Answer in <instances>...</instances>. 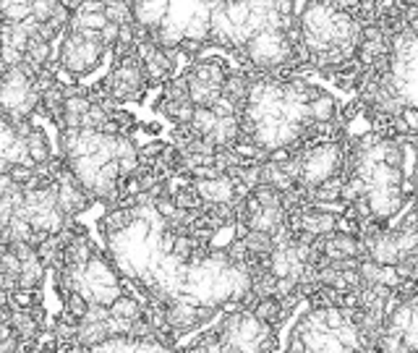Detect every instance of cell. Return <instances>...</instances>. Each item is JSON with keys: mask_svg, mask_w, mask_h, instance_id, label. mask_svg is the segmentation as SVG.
I'll list each match as a JSON object with an SVG mask.
<instances>
[{"mask_svg": "<svg viewBox=\"0 0 418 353\" xmlns=\"http://www.w3.org/2000/svg\"><path fill=\"white\" fill-rule=\"evenodd\" d=\"M413 314H416V306H413V304H408V301L397 304L395 309L387 314L385 330L389 332V335H397V338H403V335L410 330V324H413Z\"/></svg>", "mask_w": 418, "mask_h": 353, "instance_id": "obj_10", "label": "cell"}, {"mask_svg": "<svg viewBox=\"0 0 418 353\" xmlns=\"http://www.w3.org/2000/svg\"><path fill=\"white\" fill-rule=\"evenodd\" d=\"M61 42H63V47H61L58 63L63 71L74 76L92 74L108 50L99 32H68Z\"/></svg>", "mask_w": 418, "mask_h": 353, "instance_id": "obj_1", "label": "cell"}, {"mask_svg": "<svg viewBox=\"0 0 418 353\" xmlns=\"http://www.w3.org/2000/svg\"><path fill=\"white\" fill-rule=\"evenodd\" d=\"M188 74H191L196 81L212 86V89H220V92H223V86H225L227 81V71L217 63V61H199V63L191 65Z\"/></svg>", "mask_w": 418, "mask_h": 353, "instance_id": "obj_8", "label": "cell"}, {"mask_svg": "<svg viewBox=\"0 0 418 353\" xmlns=\"http://www.w3.org/2000/svg\"><path fill=\"white\" fill-rule=\"evenodd\" d=\"M343 162V150L337 141H324L319 147H311L300 155V178L298 186L303 189H316L322 183L337 178Z\"/></svg>", "mask_w": 418, "mask_h": 353, "instance_id": "obj_2", "label": "cell"}, {"mask_svg": "<svg viewBox=\"0 0 418 353\" xmlns=\"http://www.w3.org/2000/svg\"><path fill=\"white\" fill-rule=\"evenodd\" d=\"M382 162H385L387 168H400L403 171V144L387 139L385 150H382Z\"/></svg>", "mask_w": 418, "mask_h": 353, "instance_id": "obj_25", "label": "cell"}, {"mask_svg": "<svg viewBox=\"0 0 418 353\" xmlns=\"http://www.w3.org/2000/svg\"><path fill=\"white\" fill-rule=\"evenodd\" d=\"M110 317H113V314H110L108 306H99V304H92L81 322H84V324H102V322H108Z\"/></svg>", "mask_w": 418, "mask_h": 353, "instance_id": "obj_27", "label": "cell"}, {"mask_svg": "<svg viewBox=\"0 0 418 353\" xmlns=\"http://www.w3.org/2000/svg\"><path fill=\"white\" fill-rule=\"evenodd\" d=\"M416 214H418V207H416Z\"/></svg>", "mask_w": 418, "mask_h": 353, "instance_id": "obj_30", "label": "cell"}, {"mask_svg": "<svg viewBox=\"0 0 418 353\" xmlns=\"http://www.w3.org/2000/svg\"><path fill=\"white\" fill-rule=\"evenodd\" d=\"M238 139H241V120H238V116L220 118L215 134L209 136V141L215 144L217 150H233L238 144Z\"/></svg>", "mask_w": 418, "mask_h": 353, "instance_id": "obj_9", "label": "cell"}, {"mask_svg": "<svg viewBox=\"0 0 418 353\" xmlns=\"http://www.w3.org/2000/svg\"><path fill=\"white\" fill-rule=\"evenodd\" d=\"M110 314L115 320H126V322H139L144 317V306L134 296H120L113 306H110Z\"/></svg>", "mask_w": 418, "mask_h": 353, "instance_id": "obj_19", "label": "cell"}, {"mask_svg": "<svg viewBox=\"0 0 418 353\" xmlns=\"http://www.w3.org/2000/svg\"><path fill=\"white\" fill-rule=\"evenodd\" d=\"M238 241L236 235V223L230 225H223L220 230H215L212 233V238H209V249H230L233 244Z\"/></svg>", "mask_w": 418, "mask_h": 353, "instance_id": "obj_24", "label": "cell"}, {"mask_svg": "<svg viewBox=\"0 0 418 353\" xmlns=\"http://www.w3.org/2000/svg\"><path fill=\"white\" fill-rule=\"evenodd\" d=\"M26 150H29V160L34 162V168H42V165L50 162V141H47L42 129H37L26 139Z\"/></svg>", "mask_w": 418, "mask_h": 353, "instance_id": "obj_18", "label": "cell"}, {"mask_svg": "<svg viewBox=\"0 0 418 353\" xmlns=\"http://www.w3.org/2000/svg\"><path fill=\"white\" fill-rule=\"evenodd\" d=\"M369 207H371V214H374L376 220H389V217H395V214L403 212V204H405V196L403 191L397 189V186H371L369 189Z\"/></svg>", "mask_w": 418, "mask_h": 353, "instance_id": "obj_4", "label": "cell"}, {"mask_svg": "<svg viewBox=\"0 0 418 353\" xmlns=\"http://www.w3.org/2000/svg\"><path fill=\"white\" fill-rule=\"evenodd\" d=\"M11 324H13V330L19 332V338H22L24 343L40 338V330H42V324L34 320V314L29 309H16V311H13Z\"/></svg>", "mask_w": 418, "mask_h": 353, "instance_id": "obj_14", "label": "cell"}, {"mask_svg": "<svg viewBox=\"0 0 418 353\" xmlns=\"http://www.w3.org/2000/svg\"><path fill=\"white\" fill-rule=\"evenodd\" d=\"M24 269V262L19 259V254L13 251V249H3V257H0V272L3 275H22Z\"/></svg>", "mask_w": 418, "mask_h": 353, "instance_id": "obj_26", "label": "cell"}, {"mask_svg": "<svg viewBox=\"0 0 418 353\" xmlns=\"http://www.w3.org/2000/svg\"><path fill=\"white\" fill-rule=\"evenodd\" d=\"M45 269L47 267L42 265L40 254H37L34 259H29V262H24V269H22V275H19V288L22 290H37L45 280Z\"/></svg>", "mask_w": 418, "mask_h": 353, "instance_id": "obj_15", "label": "cell"}, {"mask_svg": "<svg viewBox=\"0 0 418 353\" xmlns=\"http://www.w3.org/2000/svg\"><path fill=\"white\" fill-rule=\"evenodd\" d=\"M246 58L259 68H280L285 63H293V42L288 40V34L262 29L246 45Z\"/></svg>", "mask_w": 418, "mask_h": 353, "instance_id": "obj_3", "label": "cell"}, {"mask_svg": "<svg viewBox=\"0 0 418 353\" xmlns=\"http://www.w3.org/2000/svg\"><path fill=\"white\" fill-rule=\"evenodd\" d=\"M243 246L248 249V254L251 257H269L275 249H278V244H275V238L269 233H262V230H248V235L243 238Z\"/></svg>", "mask_w": 418, "mask_h": 353, "instance_id": "obj_16", "label": "cell"}, {"mask_svg": "<svg viewBox=\"0 0 418 353\" xmlns=\"http://www.w3.org/2000/svg\"><path fill=\"white\" fill-rule=\"evenodd\" d=\"M254 314H257L259 320L264 322V324H272V327H278L280 322L288 317V309H285V304L280 299H264V301H257L254 304Z\"/></svg>", "mask_w": 418, "mask_h": 353, "instance_id": "obj_13", "label": "cell"}, {"mask_svg": "<svg viewBox=\"0 0 418 353\" xmlns=\"http://www.w3.org/2000/svg\"><path fill=\"white\" fill-rule=\"evenodd\" d=\"M309 110L314 126H324V123H330L337 116V100L332 95H327V92H319V95L311 100Z\"/></svg>", "mask_w": 418, "mask_h": 353, "instance_id": "obj_12", "label": "cell"}, {"mask_svg": "<svg viewBox=\"0 0 418 353\" xmlns=\"http://www.w3.org/2000/svg\"><path fill=\"white\" fill-rule=\"evenodd\" d=\"M285 353H311L309 351V343L303 340L300 335H296V332H290V340H288V348H285Z\"/></svg>", "mask_w": 418, "mask_h": 353, "instance_id": "obj_28", "label": "cell"}, {"mask_svg": "<svg viewBox=\"0 0 418 353\" xmlns=\"http://www.w3.org/2000/svg\"><path fill=\"white\" fill-rule=\"evenodd\" d=\"M105 16H108L110 24L131 26L134 24V3H108L105 6Z\"/></svg>", "mask_w": 418, "mask_h": 353, "instance_id": "obj_22", "label": "cell"}, {"mask_svg": "<svg viewBox=\"0 0 418 353\" xmlns=\"http://www.w3.org/2000/svg\"><path fill=\"white\" fill-rule=\"evenodd\" d=\"M319 251L327 262H345V259H358V254L364 251L361 241L351 233H332L327 238H319Z\"/></svg>", "mask_w": 418, "mask_h": 353, "instance_id": "obj_5", "label": "cell"}, {"mask_svg": "<svg viewBox=\"0 0 418 353\" xmlns=\"http://www.w3.org/2000/svg\"><path fill=\"white\" fill-rule=\"evenodd\" d=\"M89 306H92V304H89V301H86L84 296H81V293H68V296L63 299V311H65V314H68V317H71L74 322H81V320H84V314L89 311Z\"/></svg>", "mask_w": 418, "mask_h": 353, "instance_id": "obj_23", "label": "cell"}, {"mask_svg": "<svg viewBox=\"0 0 418 353\" xmlns=\"http://www.w3.org/2000/svg\"><path fill=\"white\" fill-rule=\"evenodd\" d=\"M251 196L257 199L264 210H275V207H285V194H280L275 186H267V183H259L257 189L251 191Z\"/></svg>", "mask_w": 418, "mask_h": 353, "instance_id": "obj_21", "label": "cell"}, {"mask_svg": "<svg viewBox=\"0 0 418 353\" xmlns=\"http://www.w3.org/2000/svg\"><path fill=\"white\" fill-rule=\"evenodd\" d=\"M0 16L3 24H24L34 16L32 0H3L0 3Z\"/></svg>", "mask_w": 418, "mask_h": 353, "instance_id": "obj_11", "label": "cell"}, {"mask_svg": "<svg viewBox=\"0 0 418 353\" xmlns=\"http://www.w3.org/2000/svg\"><path fill=\"white\" fill-rule=\"evenodd\" d=\"M403 120L408 123V129H410V134H416V131H418V110H413V107H408L405 113H403Z\"/></svg>", "mask_w": 418, "mask_h": 353, "instance_id": "obj_29", "label": "cell"}, {"mask_svg": "<svg viewBox=\"0 0 418 353\" xmlns=\"http://www.w3.org/2000/svg\"><path fill=\"white\" fill-rule=\"evenodd\" d=\"M369 183L364 181V178H358V175H348L343 183V204H348V207H353V204H358L361 199H366L369 196Z\"/></svg>", "mask_w": 418, "mask_h": 353, "instance_id": "obj_20", "label": "cell"}, {"mask_svg": "<svg viewBox=\"0 0 418 353\" xmlns=\"http://www.w3.org/2000/svg\"><path fill=\"white\" fill-rule=\"evenodd\" d=\"M170 13V3H134V24L147 32H160Z\"/></svg>", "mask_w": 418, "mask_h": 353, "instance_id": "obj_7", "label": "cell"}, {"mask_svg": "<svg viewBox=\"0 0 418 353\" xmlns=\"http://www.w3.org/2000/svg\"><path fill=\"white\" fill-rule=\"evenodd\" d=\"M193 189L199 194V199L209 207L215 204H230L236 202V181L230 175H220V178H207V181H196Z\"/></svg>", "mask_w": 418, "mask_h": 353, "instance_id": "obj_6", "label": "cell"}, {"mask_svg": "<svg viewBox=\"0 0 418 353\" xmlns=\"http://www.w3.org/2000/svg\"><path fill=\"white\" fill-rule=\"evenodd\" d=\"M217 123H220V118L215 116V110L212 107H196V113H193V120L188 129L196 134V136H202V139H209L212 134H215Z\"/></svg>", "mask_w": 418, "mask_h": 353, "instance_id": "obj_17", "label": "cell"}]
</instances>
